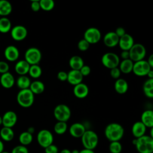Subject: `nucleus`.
Segmentation results:
<instances>
[{"mask_svg": "<svg viewBox=\"0 0 153 153\" xmlns=\"http://www.w3.org/2000/svg\"><path fill=\"white\" fill-rule=\"evenodd\" d=\"M11 29V23L10 19L6 17L0 19V32L7 33Z\"/></svg>", "mask_w": 153, "mask_h": 153, "instance_id": "33", "label": "nucleus"}, {"mask_svg": "<svg viewBox=\"0 0 153 153\" xmlns=\"http://www.w3.org/2000/svg\"><path fill=\"white\" fill-rule=\"evenodd\" d=\"M53 114L57 121L66 123L69 120L71 116V109L65 104L57 105L54 109Z\"/></svg>", "mask_w": 153, "mask_h": 153, "instance_id": "6", "label": "nucleus"}, {"mask_svg": "<svg viewBox=\"0 0 153 153\" xmlns=\"http://www.w3.org/2000/svg\"><path fill=\"white\" fill-rule=\"evenodd\" d=\"M29 88L33 94H39L44 92L45 90V85L42 81L36 80L30 83Z\"/></svg>", "mask_w": 153, "mask_h": 153, "instance_id": "28", "label": "nucleus"}, {"mask_svg": "<svg viewBox=\"0 0 153 153\" xmlns=\"http://www.w3.org/2000/svg\"><path fill=\"white\" fill-rule=\"evenodd\" d=\"M119 37L115 32H109L106 33L103 39L104 44L108 47H114L118 44Z\"/></svg>", "mask_w": 153, "mask_h": 153, "instance_id": "17", "label": "nucleus"}, {"mask_svg": "<svg viewBox=\"0 0 153 153\" xmlns=\"http://www.w3.org/2000/svg\"><path fill=\"white\" fill-rule=\"evenodd\" d=\"M71 153H79V151L78 149H73L71 151Z\"/></svg>", "mask_w": 153, "mask_h": 153, "instance_id": "54", "label": "nucleus"}, {"mask_svg": "<svg viewBox=\"0 0 153 153\" xmlns=\"http://www.w3.org/2000/svg\"><path fill=\"white\" fill-rule=\"evenodd\" d=\"M82 79L83 76L81 75L79 71L71 69L68 72L67 81L74 86L82 82Z\"/></svg>", "mask_w": 153, "mask_h": 153, "instance_id": "19", "label": "nucleus"}, {"mask_svg": "<svg viewBox=\"0 0 153 153\" xmlns=\"http://www.w3.org/2000/svg\"><path fill=\"white\" fill-rule=\"evenodd\" d=\"M85 131L86 129L85 126L80 123H75L72 124L69 128L70 134L75 138H81Z\"/></svg>", "mask_w": 153, "mask_h": 153, "instance_id": "15", "label": "nucleus"}, {"mask_svg": "<svg viewBox=\"0 0 153 153\" xmlns=\"http://www.w3.org/2000/svg\"><path fill=\"white\" fill-rule=\"evenodd\" d=\"M148 63L149 64V65L150 66V67L152 69L153 68V54H151L148 59V60H146Z\"/></svg>", "mask_w": 153, "mask_h": 153, "instance_id": "48", "label": "nucleus"}, {"mask_svg": "<svg viewBox=\"0 0 153 153\" xmlns=\"http://www.w3.org/2000/svg\"><path fill=\"white\" fill-rule=\"evenodd\" d=\"M13 10L11 4L7 0H0V16L9 15Z\"/></svg>", "mask_w": 153, "mask_h": 153, "instance_id": "27", "label": "nucleus"}, {"mask_svg": "<svg viewBox=\"0 0 153 153\" xmlns=\"http://www.w3.org/2000/svg\"><path fill=\"white\" fill-rule=\"evenodd\" d=\"M2 124V117L0 116V126Z\"/></svg>", "mask_w": 153, "mask_h": 153, "instance_id": "55", "label": "nucleus"}, {"mask_svg": "<svg viewBox=\"0 0 153 153\" xmlns=\"http://www.w3.org/2000/svg\"><path fill=\"white\" fill-rule=\"evenodd\" d=\"M60 153H71V151L68 149H63L60 152Z\"/></svg>", "mask_w": 153, "mask_h": 153, "instance_id": "52", "label": "nucleus"}, {"mask_svg": "<svg viewBox=\"0 0 153 153\" xmlns=\"http://www.w3.org/2000/svg\"><path fill=\"white\" fill-rule=\"evenodd\" d=\"M90 45V44L87 41L84 39H82L78 43V48L80 51H85L88 49Z\"/></svg>", "mask_w": 153, "mask_h": 153, "instance_id": "38", "label": "nucleus"}, {"mask_svg": "<svg viewBox=\"0 0 153 153\" xmlns=\"http://www.w3.org/2000/svg\"><path fill=\"white\" fill-rule=\"evenodd\" d=\"M88 92L89 89L88 86L83 82L74 85L73 88L74 96L78 99H84L86 97L88 94Z\"/></svg>", "mask_w": 153, "mask_h": 153, "instance_id": "16", "label": "nucleus"}, {"mask_svg": "<svg viewBox=\"0 0 153 153\" xmlns=\"http://www.w3.org/2000/svg\"><path fill=\"white\" fill-rule=\"evenodd\" d=\"M152 69L146 60H142L134 62L132 72L137 76H143L147 75L148 73Z\"/></svg>", "mask_w": 153, "mask_h": 153, "instance_id": "11", "label": "nucleus"}, {"mask_svg": "<svg viewBox=\"0 0 153 153\" xmlns=\"http://www.w3.org/2000/svg\"><path fill=\"white\" fill-rule=\"evenodd\" d=\"M36 139L38 144L44 148L53 144L54 140L52 133L47 129L41 130L37 134Z\"/></svg>", "mask_w": 153, "mask_h": 153, "instance_id": "9", "label": "nucleus"}, {"mask_svg": "<svg viewBox=\"0 0 153 153\" xmlns=\"http://www.w3.org/2000/svg\"><path fill=\"white\" fill-rule=\"evenodd\" d=\"M57 79L60 81H67L68 78V73L65 71H60L58 72L57 75Z\"/></svg>", "mask_w": 153, "mask_h": 153, "instance_id": "45", "label": "nucleus"}, {"mask_svg": "<svg viewBox=\"0 0 153 153\" xmlns=\"http://www.w3.org/2000/svg\"><path fill=\"white\" fill-rule=\"evenodd\" d=\"M110 75H111V77L114 79H117L120 78V76L121 75V72H120V70L118 68V67L110 69Z\"/></svg>", "mask_w": 153, "mask_h": 153, "instance_id": "40", "label": "nucleus"}, {"mask_svg": "<svg viewBox=\"0 0 153 153\" xmlns=\"http://www.w3.org/2000/svg\"><path fill=\"white\" fill-rule=\"evenodd\" d=\"M27 131H28L29 133L32 134V133L34 132V128H33V127H29V128H28V130H27Z\"/></svg>", "mask_w": 153, "mask_h": 153, "instance_id": "53", "label": "nucleus"}, {"mask_svg": "<svg viewBox=\"0 0 153 153\" xmlns=\"http://www.w3.org/2000/svg\"><path fill=\"white\" fill-rule=\"evenodd\" d=\"M101 62L105 68L109 69L118 67L120 62L118 56L112 52L105 53L102 57Z\"/></svg>", "mask_w": 153, "mask_h": 153, "instance_id": "7", "label": "nucleus"}, {"mask_svg": "<svg viewBox=\"0 0 153 153\" xmlns=\"http://www.w3.org/2000/svg\"><path fill=\"white\" fill-rule=\"evenodd\" d=\"M81 138L82 145L85 149L93 150L98 144V136L93 130H86Z\"/></svg>", "mask_w": 153, "mask_h": 153, "instance_id": "4", "label": "nucleus"}, {"mask_svg": "<svg viewBox=\"0 0 153 153\" xmlns=\"http://www.w3.org/2000/svg\"><path fill=\"white\" fill-rule=\"evenodd\" d=\"M140 121L147 128L153 127V111L148 109L143 111L141 115Z\"/></svg>", "mask_w": 153, "mask_h": 153, "instance_id": "22", "label": "nucleus"}, {"mask_svg": "<svg viewBox=\"0 0 153 153\" xmlns=\"http://www.w3.org/2000/svg\"><path fill=\"white\" fill-rule=\"evenodd\" d=\"M30 66V65L25 60H19L15 65V71L20 76L26 75L29 72Z\"/></svg>", "mask_w": 153, "mask_h": 153, "instance_id": "23", "label": "nucleus"}, {"mask_svg": "<svg viewBox=\"0 0 153 153\" xmlns=\"http://www.w3.org/2000/svg\"><path fill=\"white\" fill-rule=\"evenodd\" d=\"M114 88L117 93L120 94L126 93L128 88V83L126 79L123 78H118L116 79L114 84Z\"/></svg>", "mask_w": 153, "mask_h": 153, "instance_id": "24", "label": "nucleus"}, {"mask_svg": "<svg viewBox=\"0 0 153 153\" xmlns=\"http://www.w3.org/2000/svg\"><path fill=\"white\" fill-rule=\"evenodd\" d=\"M80 73L84 76H88L91 72V68L88 65H84L79 70Z\"/></svg>", "mask_w": 153, "mask_h": 153, "instance_id": "44", "label": "nucleus"}, {"mask_svg": "<svg viewBox=\"0 0 153 153\" xmlns=\"http://www.w3.org/2000/svg\"><path fill=\"white\" fill-rule=\"evenodd\" d=\"M4 145L1 140H0V153H1L2 151H4Z\"/></svg>", "mask_w": 153, "mask_h": 153, "instance_id": "51", "label": "nucleus"}, {"mask_svg": "<svg viewBox=\"0 0 153 153\" xmlns=\"http://www.w3.org/2000/svg\"><path fill=\"white\" fill-rule=\"evenodd\" d=\"M124 129L119 123H112L106 126L105 129V135L111 142L120 141L124 136Z\"/></svg>", "mask_w": 153, "mask_h": 153, "instance_id": "1", "label": "nucleus"}, {"mask_svg": "<svg viewBox=\"0 0 153 153\" xmlns=\"http://www.w3.org/2000/svg\"><path fill=\"white\" fill-rule=\"evenodd\" d=\"M2 118L4 127L12 128L17 123V115L14 111H8L3 115Z\"/></svg>", "mask_w": 153, "mask_h": 153, "instance_id": "13", "label": "nucleus"}, {"mask_svg": "<svg viewBox=\"0 0 153 153\" xmlns=\"http://www.w3.org/2000/svg\"><path fill=\"white\" fill-rule=\"evenodd\" d=\"M44 149H45V153H58L59 152L58 147L56 145H54L53 143L46 147Z\"/></svg>", "mask_w": 153, "mask_h": 153, "instance_id": "41", "label": "nucleus"}, {"mask_svg": "<svg viewBox=\"0 0 153 153\" xmlns=\"http://www.w3.org/2000/svg\"><path fill=\"white\" fill-rule=\"evenodd\" d=\"M109 150L111 153H120L122 151V145L119 141L111 142Z\"/></svg>", "mask_w": 153, "mask_h": 153, "instance_id": "37", "label": "nucleus"}, {"mask_svg": "<svg viewBox=\"0 0 153 153\" xmlns=\"http://www.w3.org/2000/svg\"><path fill=\"white\" fill-rule=\"evenodd\" d=\"M1 138L6 142L12 140L14 137V133L12 128L3 127L0 130Z\"/></svg>", "mask_w": 153, "mask_h": 153, "instance_id": "29", "label": "nucleus"}, {"mask_svg": "<svg viewBox=\"0 0 153 153\" xmlns=\"http://www.w3.org/2000/svg\"><path fill=\"white\" fill-rule=\"evenodd\" d=\"M121 57L123 60L129 59V52L128 51H122L121 53Z\"/></svg>", "mask_w": 153, "mask_h": 153, "instance_id": "47", "label": "nucleus"}, {"mask_svg": "<svg viewBox=\"0 0 153 153\" xmlns=\"http://www.w3.org/2000/svg\"><path fill=\"white\" fill-rule=\"evenodd\" d=\"M79 153H95V152L93 150L84 148L83 149L79 151Z\"/></svg>", "mask_w": 153, "mask_h": 153, "instance_id": "49", "label": "nucleus"}, {"mask_svg": "<svg viewBox=\"0 0 153 153\" xmlns=\"http://www.w3.org/2000/svg\"><path fill=\"white\" fill-rule=\"evenodd\" d=\"M128 52L129 59L133 62L143 60L146 53L145 46L140 43L134 44Z\"/></svg>", "mask_w": 153, "mask_h": 153, "instance_id": "5", "label": "nucleus"}, {"mask_svg": "<svg viewBox=\"0 0 153 153\" xmlns=\"http://www.w3.org/2000/svg\"><path fill=\"white\" fill-rule=\"evenodd\" d=\"M41 9L45 11H51L54 7V2L53 0H40Z\"/></svg>", "mask_w": 153, "mask_h": 153, "instance_id": "36", "label": "nucleus"}, {"mask_svg": "<svg viewBox=\"0 0 153 153\" xmlns=\"http://www.w3.org/2000/svg\"><path fill=\"white\" fill-rule=\"evenodd\" d=\"M136 150L139 153H153V138L150 136L143 135L133 140Z\"/></svg>", "mask_w": 153, "mask_h": 153, "instance_id": "2", "label": "nucleus"}, {"mask_svg": "<svg viewBox=\"0 0 153 153\" xmlns=\"http://www.w3.org/2000/svg\"><path fill=\"white\" fill-rule=\"evenodd\" d=\"M30 83H31V81L30 78L26 75L19 76L16 81L17 86L20 90L29 88L30 87Z\"/></svg>", "mask_w": 153, "mask_h": 153, "instance_id": "31", "label": "nucleus"}, {"mask_svg": "<svg viewBox=\"0 0 153 153\" xmlns=\"http://www.w3.org/2000/svg\"><path fill=\"white\" fill-rule=\"evenodd\" d=\"M33 140L32 134L29 133L28 131H23L19 135V140L22 145L26 146L31 143Z\"/></svg>", "mask_w": 153, "mask_h": 153, "instance_id": "32", "label": "nucleus"}, {"mask_svg": "<svg viewBox=\"0 0 153 153\" xmlns=\"http://www.w3.org/2000/svg\"><path fill=\"white\" fill-rule=\"evenodd\" d=\"M143 91L146 97H153V79H148L143 85Z\"/></svg>", "mask_w": 153, "mask_h": 153, "instance_id": "30", "label": "nucleus"}, {"mask_svg": "<svg viewBox=\"0 0 153 153\" xmlns=\"http://www.w3.org/2000/svg\"><path fill=\"white\" fill-rule=\"evenodd\" d=\"M42 58L41 51L36 47L29 48L25 53V60L30 65H38Z\"/></svg>", "mask_w": 153, "mask_h": 153, "instance_id": "8", "label": "nucleus"}, {"mask_svg": "<svg viewBox=\"0 0 153 153\" xmlns=\"http://www.w3.org/2000/svg\"><path fill=\"white\" fill-rule=\"evenodd\" d=\"M68 129V125L66 122L57 121L54 126V132L59 135L63 134L66 133Z\"/></svg>", "mask_w": 153, "mask_h": 153, "instance_id": "35", "label": "nucleus"}, {"mask_svg": "<svg viewBox=\"0 0 153 153\" xmlns=\"http://www.w3.org/2000/svg\"><path fill=\"white\" fill-rule=\"evenodd\" d=\"M146 130V127L140 121L135 122L131 127V133L135 139L145 135Z\"/></svg>", "mask_w": 153, "mask_h": 153, "instance_id": "20", "label": "nucleus"}, {"mask_svg": "<svg viewBox=\"0 0 153 153\" xmlns=\"http://www.w3.org/2000/svg\"><path fill=\"white\" fill-rule=\"evenodd\" d=\"M115 33L119 37V38H121V36H123L124 35H125L126 33L124 28L123 27H118L116 29V30L115 31Z\"/></svg>", "mask_w": 153, "mask_h": 153, "instance_id": "46", "label": "nucleus"}, {"mask_svg": "<svg viewBox=\"0 0 153 153\" xmlns=\"http://www.w3.org/2000/svg\"><path fill=\"white\" fill-rule=\"evenodd\" d=\"M30 8H31L32 10L34 12H37L38 11H39V10L41 9L39 1H38V0L32 1L31 4H30Z\"/></svg>", "mask_w": 153, "mask_h": 153, "instance_id": "43", "label": "nucleus"}, {"mask_svg": "<svg viewBox=\"0 0 153 153\" xmlns=\"http://www.w3.org/2000/svg\"><path fill=\"white\" fill-rule=\"evenodd\" d=\"M19 51L14 45H8L4 50V56L7 60L10 62L17 60L19 57Z\"/></svg>", "mask_w": 153, "mask_h": 153, "instance_id": "18", "label": "nucleus"}, {"mask_svg": "<svg viewBox=\"0 0 153 153\" xmlns=\"http://www.w3.org/2000/svg\"><path fill=\"white\" fill-rule=\"evenodd\" d=\"M133 64L134 62L130 59L123 60L121 62H120L118 68L120 69L121 73L125 74H130L132 72Z\"/></svg>", "mask_w": 153, "mask_h": 153, "instance_id": "26", "label": "nucleus"}, {"mask_svg": "<svg viewBox=\"0 0 153 153\" xmlns=\"http://www.w3.org/2000/svg\"><path fill=\"white\" fill-rule=\"evenodd\" d=\"M9 71L8 64L4 61H0V73L3 74L8 72Z\"/></svg>", "mask_w": 153, "mask_h": 153, "instance_id": "42", "label": "nucleus"}, {"mask_svg": "<svg viewBox=\"0 0 153 153\" xmlns=\"http://www.w3.org/2000/svg\"><path fill=\"white\" fill-rule=\"evenodd\" d=\"M133 38L128 33H126L120 38L118 45L122 51H129L134 45Z\"/></svg>", "mask_w": 153, "mask_h": 153, "instance_id": "14", "label": "nucleus"}, {"mask_svg": "<svg viewBox=\"0 0 153 153\" xmlns=\"http://www.w3.org/2000/svg\"><path fill=\"white\" fill-rule=\"evenodd\" d=\"M69 65L71 69L79 71L80 69L84 65V63L81 57L75 55L70 58Z\"/></svg>", "mask_w": 153, "mask_h": 153, "instance_id": "25", "label": "nucleus"}, {"mask_svg": "<svg viewBox=\"0 0 153 153\" xmlns=\"http://www.w3.org/2000/svg\"><path fill=\"white\" fill-rule=\"evenodd\" d=\"M148 76L149 79H153V71L152 69H151L147 74V75Z\"/></svg>", "mask_w": 153, "mask_h": 153, "instance_id": "50", "label": "nucleus"}, {"mask_svg": "<svg viewBox=\"0 0 153 153\" xmlns=\"http://www.w3.org/2000/svg\"><path fill=\"white\" fill-rule=\"evenodd\" d=\"M0 83L4 88H10L15 83L14 77L9 72L3 74L0 77Z\"/></svg>", "mask_w": 153, "mask_h": 153, "instance_id": "21", "label": "nucleus"}, {"mask_svg": "<svg viewBox=\"0 0 153 153\" xmlns=\"http://www.w3.org/2000/svg\"><path fill=\"white\" fill-rule=\"evenodd\" d=\"M28 73L32 78L36 79L42 75V69L39 65H30Z\"/></svg>", "mask_w": 153, "mask_h": 153, "instance_id": "34", "label": "nucleus"}, {"mask_svg": "<svg viewBox=\"0 0 153 153\" xmlns=\"http://www.w3.org/2000/svg\"><path fill=\"white\" fill-rule=\"evenodd\" d=\"M1 153H10V152H7V151H2Z\"/></svg>", "mask_w": 153, "mask_h": 153, "instance_id": "56", "label": "nucleus"}, {"mask_svg": "<svg viewBox=\"0 0 153 153\" xmlns=\"http://www.w3.org/2000/svg\"><path fill=\"white\" fill-rule=\"evenodd\" d=\"M27 35V29L22 25H16L11 29L12 38L17 41L24 40Z\"/></svg>", "mask_w": 153, "mask_h": 153, "instance_id": "12", "label": "nucleus"}, {"mask_svg": "<svg viewBox=\"0 0 153 153\" xmlns=\"http://www.w3.org/2000/svg\"><path fill=\"white\" fill-rule=\"evenodd\" d=\"M10 153H29V151L26 146L20 145L14 147Z\"/></svg>", "mask_w": 153, "mask_h": 153, "instance_id": "39", "label": "nucleus"}, {"mask_svg": "<svg viewBox=\"0 0 153 153\" xmlns=\"http://www.w3.org/2000/svg\"><path fill=\"white\" fill-rule=\"evenodd\" d=\"M101 36V32L99 29L91 27L85 31L83 39L87 41L90 44H95L100 40Z\"/></svg>", "mask_w": 153, "mask_h": 153, "instance_id": "10", "label": "nucleus"}, {"mask_svg": "<svg viewBox=\"0 0 153 153\" xmlns=\"http://www.w3.org/2000/svg\"><path fill=\"white\" fill-rule=\"evenodd\" d=\"M34 94L29 88L20 90L17 95L18 104L23 108H29L34 102Z\"/></svg>", "mask_w": 153, "mask_h": 153, "instance_id": "3", "label": "nucleus"}, {"mask_svg": "<svg viewBox=\"0 0 153 153\" xmlns=\"http://www.w3.org/2000/svg\"><path fill=\"white\" fill-rule=\"evenodd\" d=\"M1 16H0V19H1Z\"/></svg>", "mask_w": 153, "mask_h": 153, "instance_id": "57", "label": "nucleus"}]
</instances>
